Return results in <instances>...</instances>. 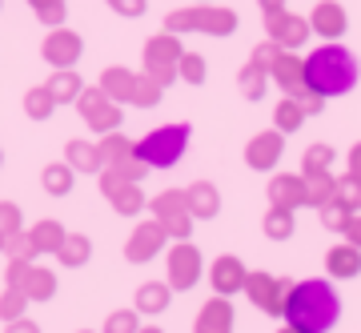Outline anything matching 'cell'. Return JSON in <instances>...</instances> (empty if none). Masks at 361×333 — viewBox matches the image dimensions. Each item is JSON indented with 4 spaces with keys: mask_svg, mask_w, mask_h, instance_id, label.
I'll return each mask as SVG.
<instances>
[{
    "mask_svg": "<svg viewBox=\"0 0 361 333\" xmlns=\"http://www.w3.org/2000/svg\"><path fill=\"white\" fill-rule=\"evenodd\" d=\"M80 333H89V329H80Z\"/></svg>",
    "mask_w": 361,
    "mask_h": 333,
    "instance_id": "cell-56",
    "label": "cell"
},
{
    "mask_svg": "<svg viewBox=\"0 0 361 333\" xmlns=\"http://www.w3.org/2000/svg\"><path fill=\"white\" fill-rule=\"evenodd\" d=\"M169 281H145L141 289H137V297H133V309L137 313H161V309L169 305Z\"/></svg>",
    "mask_w": 361,
    "mask_h": 333,
    "instance_id": "cell-24",
    "label": "cell"
},
{
    "mask_svg": "<svg viewBox=\"0 0 361 333\" xmlns=\"http://www.w3.org/2000/svg\"><path fill=\"white\" fill-rule=\"evenodd\" d=\"M56 257L65 261L68 270H77V265H85V261L92 257V241L85 237V233H68V237H65V245L56 249Z\"/></svg>",
    "mask_w": 361,
    "mask_h": 333,
    "instance_id": "cell-28",
    "label": "cell"
},
{
    "mask_svg": "<svg viewBox=\"0 0 361 333\" xmlns=\"http://www.w3.org/2000/svg\"><path fill=\"white\" fill-rule=\"evenodd\" d=\"M40 56L49 64H56V68H73V64L80 61V37L73 28L56 25L49 37H44V44H40Z\"/></svg>",
    "mask_w": 361,
    "mask_h": 333,
    "instance_id": "cell-12",
    "label": "cell"
},
{
    "mask_svg": "<svg viewBox=\"0 0 361 333\" xmlns=\"http://www.w3.org/2000/svg\"><path fill=\"white\" fill-rule=\"evenodd\" d=\"M177 64H180V44L173 32H157L153 40H145V73L165 89L177 80Z\"/></svg>",
    "mask_w": 361,
    "mask_h": 333,
    "instance_id": "cell-6",
    "label": "cell"
},
{
    "mask_svg": "<svg viewBox=\"0 0 361 333\" xmlns=\"http://www.w3.org/2000/svg\"><path fill=\"white\" fill-rule=\"evenodd\" d=\"M265 28H269L273 44H297V40L305 37V25L293 20V16H285V13H269L265 16Z\"/></svg>",
    "mask_w": 361,
    "mask_h": 333,
    "instance_id": "cell-25",
    "label": "cell"
},
{
    "mask_svg": "<svg viewBox=\"0 0 361 333\" xmlns=\"http://www.w3.org/2000/svg\"><path fill=\"white\" fill-rule=\"evenodd\" d=\"M341 233L349 237V245H357V249H361V213H345V225H341Z\"/></svg>",
    "mask_w": 361,
    "mask_h": 333,
    "instance_id": "cell-47",
    "label": "cell"
},
{
    "mask_svg": "<svg viewBox=\"0 0 361 333\" xmlns=\"http://www.w3.org/2000/svg\"><path fill=\"white\" fill-rule=\"evenodd\" d=\"M28 270H32V261H8V270H4V285L8 289H20L28 277Z\"/></svg>",
    "mask_w": 361,
    "mask_h": 333,
    "instance_id": "cell-46",
    "label": "cell"
},
{
    "mask_svg": "<svg viewBox=\"0 0 361 333\" xmlns=\"http://www.w3.org/2000/svg\"><path fill=\"white\" fill-rule=\"evenodd\" d=\"M20 289H25L28 301H49V297L56 293V273H52V270H40V265H32Z\"/></svg>",
    "mask_w": 361,
    "mask_h": 333,
    "instance_id": "cell-26",
    "label": "cell"
},
{
    "mask_svg": "<svg viewBox=\"0 0 361 333\" xmlns=\"http://www.w3.org/2000/svg\"><path fill=\"white\" fill-rule=\"evenodd\" d=\"M141 329V313L137 309H113L104 317V329L101 333H137Z\"/></svg>",
    "mask_w": 361,
    "mask_h": 333,
    "instance_id": "cell-33",
    "label": "cell"
},
{
    "mask_svg": "<svg viewBox=\"0 0 361 333\" xmlns=\"http://www.w3.org/2000/svg\"><path fill=\"white\" fill-rule=\"evenodd\" d=\"M277 333H301V329H293V325H281V329H277Z\"/></svg>",
    "mask_w": 361,
    "mask_h": 333,
    "instance_id": "cell-53",
    "label": "cell"
},
{
    "mask_svg": "<svg viewBox=\"0 0 361 333\" xmlns=\"http://www.w3.org/2000/svg\"><path fill=\"white\" fill-rule=\"evenodd\" d=\"M40 185H44V193H52V197H65V193L73 189V165H68V161L44 165V173H40Z\"/></svg>",
    "mask_w": 361,
    "mask_h": 333,
    "instance_id": "cell-29",
    "label": "cell"
},
{
    "mask_svg": "<svg viewBox=\"0 0 361 333\" xmlns=\"http://www.w3.org/2000/svg\"><path fill=\"white\" fill-rule=\"evenodd\" d=\"M101 193H104V201L116 213H125V217H137L145 209V189L137 181H121L113 169H101Z\"/></svg>",
    "mask_w": 361,
    "mask_h": 333,
    "instance_id": "cell-10",
    "label": "cell"
},
{
    "mask_svg": "<svg viewBox=\"0 0 361 333\" xmlns=\"http://www.w3.org/2000/svg\"><path fill=\"white\" fill-rule=\"evenodd\" d=\"M65 161L73 165V173H101V153H97V145L89 141H68L65 145Z\"/></svg>",
    "mask_w": 361,
    "mask_h": 333,
    "instance_id": "cell-23",
    "label": "cell"
},
{
    "mask_svg": "<svg viewBox=\"0 0 361 333\" xmlns=\"http://www.w3.org/2000/svg\"><path fill=\"white\" fill-rule=\"evenodd\" d=\"M4 241H8V237H4V233H0V249H4Z\"/></svg>",
    "mask_w": 361,
    "mask_h": 333,
    "instance_id": "cell-54",
    "label": "cell"
},
{
    "mask_svg": "<svg viewBox=\"0 0 361 333\" xmlns=\"http://www.w3.org/2000/svg\"><path fill=\"white\" fill-rule=\"evenodd\" d=\"M109 8L121 16H141L145 13V0H109Z\"/></svg>",
    "mask_w": 361,
    "mask_h": 333,
    "instance_id": "cell-48",
    "label": "cell"
},
{
    "mask_svg": "<svg viewBox=\"0 0 361 333\" xmlns=\"http://www.w3.org/2000/svg\"><path fill=\"white\" fill-rule=\"evenodd\" d=\"M44 89L52 92V101L56 104H77V97L85 92V85H80V77L73 73V68H56Z\"/></svg>",
    "mask_w": 361,
    "mask_h": 333,
    "instance_id": "cell-20",
    "label": "cell"
},
{
    "mask_svg": "<svg viewBox=\"0 0 361 333\" xmlns=\"http://www.w3.org/2000/svg\"><path fill=\"white\" fill-rule=\"evenodd\" d=\"M285 141H281V128H273V133H261V137H253V141L245 145V165L249 169H273L277 165V157H281Z\"/></svg>",
    "mask_w": 361,
    "mask_h": 333,
    "instance_id": "cell-14",
    "label": "cell"
},
{
    "mask_svg": "<svg viewBox=\"0 0 361 333\" xmlns=\"http://www.w3.org/2000/svg\"><path fill=\"white\" fill-rule=\"evenodd\" d=\"M301 121H305V109H301V104H297L293 97L277 104V128H281V133H289V128H297Z\"/></svg>",
    "mask_w": 361,
    "mask_h": 333,
    "instance_id": "cell-42",
    "label": "cell"
},
{
    "mask_svg": "<svg viewBox=\"0 0 361 333\" xmlns=\"http://www.w3.org/2000/svg\"><path fill=\"white\" fill-rule=\"evenodd\" d=\"M28 237H32V249H37V257L40 253H52L56 257V249H61V245H65V225H61V221H40V225H32V229H28Z\"/></svg>",
    "mask_w": 361,
    "mask_h": 333,
    "instance_id": "cell-21",
    "label": "cell"
},
{
    "mask_svg": "<svg viewBox=\"0 0 361 333\" xmlns=\"http://www.w3.org/2000/svg\"><path fill=\"white\" fill-rule=\"evenodd\" d=\"M97 153H101V165L104 169H113V165H121V161H129V157H133V141L116 128V133H104L101 141H97Z\"/></svg>",
    "mask_w": 361,
    "mask_h": 333,
    "instance_id": "cell-22",
    "label": "cell"
},
{
    "mask_svg": "<svg viewBox=\"0 0 361 333\" xmlns=\"http://www.w3.org/2000/svg\"><path fill=\"white\" fill-rule=\"evenodd\" d=\"M237 85H241V97H249V101H257L261 89H265V68H261L257 61H249L245 68H241V77H237Z\"/></svg>",
    "mask_w": 361,
    "mask_h": 333,
    "instance_id": "cell-32",
    "label": "cell"
},
{
    "mask_svg": "<svg viewBox=\"0 0 361 333\" xmlns=\"http://www.w3.org/2000/svg\"><path fill=\"white\" fill-rule=\"evenodd\" d=\"M4 253H8V261H32L37 249H32V237H28V233H13V237L4 241Z\"/></svg>",
    "mask_w": 361,
    "mask_h": 333,
    "instance_id": "cell-41",
    "label": "cell"
},
{
    "mask_svg": "<svg viewBox=\"0 0 361 333\" xmlns=\"http://www.w3.org/2000/svg\"><path fill=\"white\" fill-rule=\"evenodd\" d=\"M301 77H305V89H313L317 97H337L357 85V61L341 44H322L301 61Z\"/></svg>",
    "mask_w": 361,
    "mask_h": 333,
    "instance_id": "cell-2",
    "label": "cell"
},
{
    "mask_svg": "<svg viewBox=\"0 0 361 333\" xmlns=\"http://www.w3.org/2000/svg\"><path fill=\"white\" fill-rule=\"evenodd\" d=\"M197 277H201V253H197L189 241H173L169 245V257H165V281L169 289H177V293H185V289H193Z\"/></svg>",
    "mask_w": 361,
    "mask_h": 333,
    "instance_id": "cell-7",
    "label": "cell"
},
{
    "mask_svg": "<svg viewBox=\"0 0 361 333\" xmlns=\"http://www.w3.org/2000/svg\"><path fill=\"white\" fill-rule=\"evenodd\" d=\"M245 277H249V273H245V265H241V257H233V253L217 257V261L209 265V281H213V289H217L221 297L245 289Z\"/></svg>",
    "mask_w": 361,
    "mask_h": 333,
    "instance_id": "cell-13",
    "label": "cell"
},
{
    "mask_svg": "<svg viewBox=\"0 0 361 333\" xmlns=\"http://www.w3.org/2000/svg\"><path fill=\"white\" fill-rule=\"evenodd\" d=\"M201 4H209V0H201Z\"/></svg>",
    "mask_w": 361,
    "mask_h": 333,
    "instance_id": "cell-55",
    "label": "cell"
},
{
    "mask_svg": "<svg viewBox=\"0 0 361 333\" xmlns=\"http://www.w3.org/2000/svg\"><path fill=\"white\" fill-rule=\"evenodd\" d=\"M169 245V233L161 221H145V225H137V229L129 233V241H125V257H129L133 265H145V261H153L161 249Z\"/></svg>",
    "mask_w": 361,
    "mask_h": 333,
    "instance_id": "cell-11",
    "label": "cell"
},
{
    "mask_svg": "<svg viewBox=\"0 0 361 333\" xmlns=\"http://www.w3.org/2000/svg\"><path fill=\"white\" fill-rule=\"evenodd\" d=\"M205 56H197V52H180V64H177V77L189 80V85H201L205 80Z\"/></svg>",
    "mask_w": 361,
    "mask_h": 333,
    "instance_id": "cell-37",
    "label": "cell"
},
{
    "mask_svg": "<svg viewBox=\"0 0 361 333\" xmlns=\"http://www.w3.org/2000/svg\"><path fill=\"white\" fill-rule=\"evenodd\" d=\"M113 173H116L121 181H137V185H141V177L149 173V165H145V161H141L137 153H133L129 161H121V165H113Z\"/></svg>",
    "mask_w": 361,
    "mask_h": 333,
    "instance_id": "cell-44",
    "label": "cell"
},
{
    "mask_svg": "<svg viewBox=\"0 0 361 333\" xmlns=\"http://www.w3.org/2000/svg\"><path fill=\"white\" fill-rule=\"evenodd\" d=\"M334 201L341 209H357L361 205V177H353V173H349V177H337V193H334Z\"/></svg>",
    "mask_w": 361,
    "mask_h": 333,
    "instance_id": "cell-34",
    "label": "cell"
},
{
    "mask_svg": "<svg viewBox=\"0 0 361 333\" xmlns=\"http://www.w3.org/2000/svg\"><path fill=\"white\" fill-rule=\"evenodd\" d=\"M133 85H137V73H129V68H104L101 73V92L104 97H113L116 104L121 101H133Z\"/></svg>",
    "mask_w": 361,
    "mask_h": 333,
    "instance_id": "cell-18",
    "label": "cell"
},
{
    "mask_svg": "<svg viewBox=\"0 0 361 333\" xmlns=\"http://www.w3.org/2000/svg\"><path fill=\"white\" fill-rule=\"evenodd\" d=\"M313 25H317V32H325V37H337L341 25H345V16H341V8H334V4H322V8L313 13Z\"/></svg>",
    "mask_w": 361,
    "mask_h": 333,
    "instance_id": "cell-38",
    "label": "cell"
},
{
    "mask_svg": "<svg viewBox=\"0 0 361 333\" xmlns=\"http://www.w3.org/2000/svg\"><path fill=\"white\" fill-rule=\"evenodd\" d=\"M269 201L277 209L305 205V177H273L269 181Z\"/></svg>",
    "mask_w": 361,
    "mask_h": 333,
    "instance_id": "cell-17",
    "label": "cell"
},
{
    "mask_svg": "<svg viewBox=\"0 0 361 333\" xmlns=\"http://www.w3.org/2000/svg\"><path fill=\"white\" fill-rule=\"evenodd\" d=\"M193 333H233V305L225 297H213L205 305L197 309Z\"/></svg>",
    "mask_w": 361,
    "mask_h": 333,
    "instance_id": "cell-15",
    "label": "cell"
},
{
    "mask_svg": "<svg viewBox=\"0 0 361 333\" xmlns=\"http://www.w3.org/2000/svg\"><path fill=\"white\" fill-rule=\"evenodd\" d=\"M325 265L334 277H357L361 273V249L357 245H334L329 253H325Z\"/></svg>",
    "mask_w": 361,
    "mask_h": 333,
    "instance_id": "cell-19",
    "label": "cell"
},
{
    "mask_svg": "<svg viewBox=\"0 0 361 333\" xmlns=\"http://www.w3.org/2000/svg\"><path fill=\"white\" fill-rule=\"evenodd\" d=\"M0 233H4V237L20 233V209H16L13 201H0Z\"/></svg>",
    "mask_w": 361,
    "mask_h": 333,
    "instance_id": "cell-45",
    "label": "cell"
},
{
    "mask_svg": "<svg viewBox=\"0 0 361 333\" xmlns=\"http://www.w3.org/2000/svg\"><path fill=\"white\" fill-rule=\"evenodd\" d=\"M185 145H189V125H161L133 145V153L141 157L149 169H169L180 161Z\"/></svg>",
    "mask_w": 361,
    "mask_h": 333,
    "instance_id": "cell-3",
    "label": "cell"
},
{
    "mask_svg": "<svg viewBox=\"0 0 361 333\" xmlns=\"http://www.w3.org/2000/svg\"><path fill=\"white\" fill-rule=\"evenodd\" d=\"M25 305H28L25 289H4V297H0V317H4V321L25 317Z\"/></svg>",
    "mask_w": 361,
    "mask_h": 333,
    "instance_id": "cell-39",
    "label": "cell"
},
{
    "mask_svg": "<svg viewBox=\"0 0 361 333\" xmlns=\"http://www.w3.org/2000/svg\"><path fill=\"white\" fill-rule=\"evenodd\" d=\"M261 8H265V16H269V13H281V0H261Z\"/></svg>",
    "mask_w": 361,
    "mask_h": 333,
    "instance_id": "cell-51",
    "label": "cell"
},
{
    "mask_svg": "<svg viewBox=\"0 0 361 333\" xmlns=\"http://www.w3.org/2000/svg\"><path fill=\"white\" fill-rule=\"evenodd\" d=\"M4 333H40V329H37V321L16 317V321H4Z\"/></svg>",
    "mask_w": 361,
    "mask_h": 333,
    "instance_id": "cell-49",
    "label": "cell"
},
{
    "mask_svg": "<svg viewBox=\"0 0 361 333\" xmlns=\"http://www.w3.org/2000/svg\"><path fill=\"white\" fill-rule=\"evenodd\" d=\"M137 333H161V329H157V325H141Z\"/></svg>",
    "mask_w": 361,
    "mask_h": 333,
    "instance_id": "cell-52",
    "label": "cell"
},
{
    "mask_svg": "<svg viewBox=\"0 0 361 333\" xmlns=\"http://www.w3.org/2000/svg\"><path fill=\"white\" fill-rule=\"evenodd\" d=\"M161 101V85H157L149 73H141L137 77V85H133V101L129 104H141V109H153V104Z\"/></svg>",
    "mask_w": 361,
    "mask_h": 333,
    "instance_id": "cell-36",
    "label": "cell"
},
{
    "mask_svg": "<svg viewBox=\"0 0 361 333\" xmlns=\"http://www.w3.org/2000/svg\"><path fill=\"white\" fill-rule=\"evenodd\" d=\"M77 109H80V116H85V125L92 128V133H116L121 128V104L113 101V97H104L101 92V85L97 89H85L77 97Z\"/></svg>",
    "mask_w": 361,
    "mask_h": 333,
    "instance_id": "cell-8",
    "label": "cell"
},
{
    "mask_svg": "<svg viewBox=\"0 0 361 333\" xmlns=\"http://www.w3.org/2000/svg\"><path fill=\"white\" fill-rule=\"evenodd\" d=\"M52 109H56V101H52V92L44 89V85H37V89L25 92V113L32 116V121H49Z\"/></svg>",
    "mask_w": 361,
    "mask_h": 333,
    "instance_id": "cell-31",
    "label": "cell"
},
{
    "mask_svg": "<svg viewBox=\"0 0 361 333\" xmlns=\"http://www.w3.org/2000/svg\"><path fill=\"white\" fill-rule=\"evenodd\" d=\"M349 173L361 177V145H353V153H349Z\"/></svg>",
    "mask_w": 361,
    "mask_h": 333,
    "instance_id": "cell-50",
    "label": "cell"
},
{
    "mask_svg": "<svg viewBox=\"0 0 361 333\" xmlns=\"http://www.w3.org/2000/svg\"><path fill=\"white\" fill-rule=\"evenodd\" d=\"M273 77L281 80V89L289 92V97H297V92L305 89V77H301V61H297V56H277V61H273Z\"/></svg>",
    "mask_w": 361,
    "mask_h": 333,
    "instance_id": "cell-27",
    "label": "cell"
},
{
    "mask_svg": "<svg viewBox=\"0 0 361 333\" xmlns=\"http://www.w3.org/2000/svg\"><path fill=\"white\" fill-rule=\"evenodd\" d=\"M285 325H293L301 333H329L341 317V301H337V289L322 277H310V281L289 285V297H285Z\"/></svg>",
    "mask_w": 361,
    "mask_h": 333,
    "instance_id": "cell-1",
    "label": "cell"
},
{
    "mask_svg": "<svg viewBox=\"0 0 361 333\" xmlns=\"http://www.w3.org/2000/svg\"><path fill=\"white\" fill-rule=\"evenodd\" d=\"M337 193V181L329 173H310L305 177V205H329Z\"/></svg>",
    "mask_w": 361,
    "mask_h": 333,
    "instance_id": "cell-30",
    "label": "cell"
},
{
    "mask_svg": "<svg viewBox=\"0 0 361 333\" xmlns=\"http://www.w3.org/2000/svg\"><path fill=\"white\" fill-rule=\"evenodd\" d=\"M32 4V13H37V20H44V25H61L65 20V0H28Z\"/></svg>",
    "mask_w": 361,
    "mask_h": 333,
    "instance_id": "cell-40",
    "label": "cell"
},
{
    "mask_svg": "<svg viewBox=\"0 0 361 333\" xmlns=\"http://www.w3.org/2000/svg\"><path fill=\"white\" fill-rule=\"evenodd\" d=\"M237 28V16L229 8H213V4H193V8H180V13L165 16V32H205V37H225Z\"/></svg>",
    "mask_w": 361,
    "mask_h": 333,
    "instance_id": "cell-4",
    "label": "cell"
},
{
    "mask_svg": "<svg viewBox=\"0 0 361 333\" xmlns=\"http://www.w3.org/2000/svg\"><path fill=\"white\" fill-rule=\"evenodd\" d=\"M149 209H153V217L165 225V233L173 237V241H189V233H193V213H189L185 189L157 193L153 201H149Z\"/></svg>",
    "mask_w": 361,
    "mask_h": 333,
    "instance_id": "cell-5",
    "label": "cell"
},
{
    "mask_svg": "<svg viewBox=\"0 0 361 333\" xmlns=\"http://www.w3.org/2000/svg\"><path fill=\"white\" fill-rule=\"evenodd\" d=\"M265 233H269L273 241H285V237L293 233V217H289V209L269 205V213H265Z\"/></svg>",
    "mask_w": 361,
    "mask_h": 333,
    "instance_id": "cell-35",
    "label": "cell"
},
{
    "mask_svg": "<svg viewBox=\"0 0 361 333\" xmlns=\"http://www.w3.org/2000/svg\"><path fill=\"white\" fill-rule=\"evenodd\" d=\"M329 161H334V153H329L325 145L305 149V177H310V173H325V169H329Z\"/></svg>",
    "mask_w": 361,
    "mask_h": 333,
    "instance_id": "cell-43",
    "label": "cell"
},
{
    "mask_svg": "<svg viewBox=\"0 0 361 333\" xmlns=\"http://www.w3.org/2000/svg\"><path fill=\"white\" fill-rule=\"evenodd\" d=\"M289 285L285 277H269V273H249L245 277V297L253 301V305L261 309V313H285V297H289Z\"/></svg>",
    "mask_w": 361,
    "mask_h": 333,
    "instance_id": "cell-9",
    "label": "cell"
},
{
    "mask_svg": "<svg viewBox=\"0 0 361 333\" xmlns=\"http://www.w3.org/2000/svg\"><path fill=\"white\" fill-rule=\"evenodd\" d=\"M185 201H189L193 221H209L221 209V193H217V185H209V181H193V185L185 189Z\"/></svg>",
    "mask_w": 361,
    "mask_h": 333,
    "instance_id": "cell-16",
    "label": "cell"
}]
</instances>
